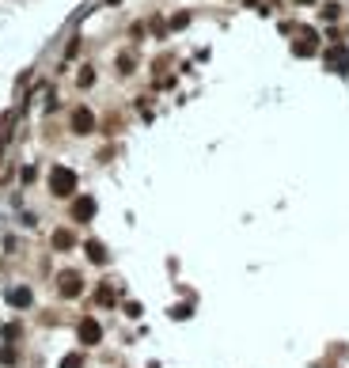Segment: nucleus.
<instances>
[{"label": "nucleus", "mask_w": 349, "mask_h": 368, "mask_svg": "<svg viewBox=\"0 0 349 368\" xmlns=\"http://www.w3.org/2000/svg\"><path fill=\"white\" fill-rule=\"evenodd\" d=\"M50 190L61 193V198H69V193L76 190V175H72L69 167H53L50 171Z\"/></svg>", "instance_id": "1"}, {"label": "nucleus", "mask_w": 349, "mask_h": 368, "mask_svg": "<svg viewBox=\"0 0 349 368\" xmlns=\"http://www.w3.org/2000/svg\"><path fill=\"white\" fill-rule=\"evenodd\" d=\"M91 125H95L91 110H87V106H76V110H72V129L76 133H91Z\"/></svg>", "instance_id": "2"}, {"label": "nucleus", "mask_w": 349, "mask_h": 368, "mask_svg": "<svg viewBox=\"0 0 349 368\" xmlns=\"http://www.w3.org/2000/svg\"><path fill=\"white\" fill-rule=\"evenodd\" d=\"M99 323H95V319H84V323H80V342L84 345H95V342H99Z\"/></svg>", "instance_id": "3"}, {"label": "nucleus", "mask_w": 349, "mask_h": 368, "mask_svg": "<svg viewBox=\"0 0 349 368\" xmlns=\"http://www.w3.org/2000/svg\"><path fill=\"white\" fill-rule=\"evenodd\" d=\"M91 212H95V201H91V198H80V201L72 205V217H76V220H87Z\"/></svg>", "instance_id": "4"}, {"label": "nucleus", "mask_w": 349, "mask_h": 368, "mask_svg": "<svg viewBox=\"0 0 349 368\" xmlns=\"http://www.w3.org/2000/svg\"><path fill=\"white\" fill-rule=\"evenodd\" d=\"M8 304H12V307H27V304H31V288H12V293H8Z\"/></svg>", "instance_id": "5"}, {"label": "nucleus", "mask_w": 349, "mask_h": 368, "mask_svg": "<svg viewBox=\"0 0 349 368\" xmlns=\"http://www.w3.org/2000/svg\"><path fill=\"white\" fill-rule=\"evenodd\" d=\"M61 293H65V296H76V293H80V277H76V274H65V277H61Z\"/></svg>", "instance_id": "6"}, {"label": "nucleus", "mask_w": 349, "mask_h": 368, "mask_svg": "<svg viewBox=\"0 0 349 368\" xmlns=\"http://www.w3.org/2000/svg\"><path fill=\"white\" fill-rule=\"evenodd\" d=\"M87 255H91V258H95V262H103V258H106V255H103V247H99V243H87Z\"/></svg>", "instance_id": "7"}, {"label": "nucleus", "mask_w": 349, "mask_h": 368, "mask_svg": "<svg viewBox=\"0 0 349 368\" xmlns=\"http://www.w3.org/2000/svg\"><path fill=\"white\" fill-rule=\"evenodd\" d=\"M53 243H57V247H69V243H72V236H69V231H57Z\"/></svg>", "instance_id": "8"}, {"label": "nucleus", "mask_w": 349, "mask_h": 368, "mask_svg": "<svg viewBox=\"0 0 349 368\" xmlns=\"http://www.w3.org/2000/svg\"><path fill=\"white\" fill-rule=\"evenodd\" d=\"M61 368H80V357H65V361H61Z\"/></svg>", "instance_id": "9"}]
</instances>
